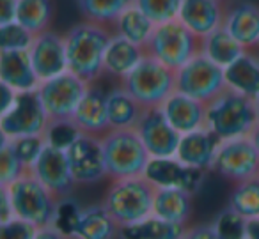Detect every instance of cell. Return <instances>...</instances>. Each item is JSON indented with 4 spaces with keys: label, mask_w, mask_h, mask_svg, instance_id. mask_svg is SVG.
Instances as JSON below:
<instances>
[{
    "label": "cell",
    "mask_w": 259,
    "mask_h": 239,
    "mask_svg": "<svg viewBox=\"0 0 259 239\" xmlns=\"http://www.w3.org/2000/svg\"><path fill=\"white\" fill-rule=\"evenodd\" d=\"M66 158L76 184H94L107 175L100 136L80 133L66 149Z\"/></svg>",
    "instance_id": "obj_12"
},
{
    "label": "cell",
    "mask_w": 259,
    "mask_h": 239,
    "mask_svg": "<svg viewBox=\"0 0 259 239\" xmlns=\"http://www.w3.org/2000/svg\"><path fill=\"white\" fill-rule=\"evenodd\" d=\"M229 207L247 220L259 216V175L234 182L229 195Z\"/></svg>",
    "instance_id": "obj_33"
},
{
    "label": "cell",
    "mask_w": 259,
    "mask_h": 239,
    "mask_svg": "<svg viewBox=\"0 0 259 239\" xmlns=\"http://www.w3.org/2000/svg\"><path fill=\"white\" fill-rule=\"evenodd\" d=\"M187 230V225L167 221L155 214H149L144 220L119 228L121 239H181Z\"/></svg>",
    "instance_id": "obj_28"
},
{
    "label": "cell",
    "mask_w": 259,
    "mask_h": 239,
    "mask_svg": "<svg viewBox=\"0 0 259 239\" xmlns=\"http://www.w3.org/2000/svg\"><path fill=\"white\" fill-rule=\"evenodd\" d=\"M219 144L220 138L213 135L208 128L195 129V131L181 135L176 158L192 168H199L204 172L211 170Z\"/></svg>",
    "instance_id": "obj_20"
},
{
    "label": "cell",
    "mask_w": 259,
    "mask_h": 239,
    "mask_svg": "<svg viewBox=\"0 0 259 239\" xmlns=\"http://www.w3.org/2000/svg\"><path fill=\"white\" fill-rule=\"evenodd\" d=\"M47 146L43 135H29V136H18V138H11V147L18 160L23 163V167L29 170L41 154L43 147Z\"/></svg>",
    "instance_id": "obj_39"
},
{
    "label": "cell",
    "mask_w": 259,
    "mask_h": 239,
    "mask_svg": "<svg viewBox=\"0 0 259 239\" xmlns=\"http://www.w3.org/2000/svg\"><path fill=\"white\" fill-rule=\"evenodd\" d=\"M119 235V225L114 221L103 204L82 207L71 239H115Z\"/></svg>",
    "instance_id": "obj_25"
},
{
    "label": "cell",
    "mask_w": 259,
    "mask_h": 239,
    "mask_svg": "<svg viewBox=\"0 0 259 239\" xmlns=\"http://www.w3.org/2000/svg\"><path fill=\"white\" fill-rule=\"evenodd\" d=\"M34 239H71L69 235H66L64 232H61L59 228H55L54 225L48 227H39L34 234Z\"/></svg>",
    "instance_id": "obj_46"
},
{
    "label": "cell",
    "mask_w": 259,
    "mask_h": 239,
    "mask_svg": "<svg viewBox=\"0 0 259 239\" xmlns=\"http://www.w3.org/2000/svg\"><path fill=\"white\" fill-rule=\"evenodd\" d=\"M135 129L151 158L176 156L181 133L170 126L162 108H146Z\"/></svg>",
    "instance_id": "obj_13"
},
{
    "label": "cell",
    "mask_w": 259,
    "mask_h": 239,
    "mask_svg": "<svg viewBox=\"0 0 259 239\" xmlns=\"http://www.w3.org/2000/svg\"><path fill=\"white\" fill-rule=\"evenodd\" d=\"M34 34L29 32L18 22H9L0 25V52L29 50L32 44Z\"/></svg>",
    "instance_id": "obj_36"
},
{
    "label": "cell",
    "mask_w": 259,
    "mask_h": 239,
    "mask_svg": "<svg viewBox=\"0 0 259 239\" xmlns=\"http://www.w3.org/2000/svg\"><path fill=\"white\" fill-rule=\"evenodd\" d=\"M146 108L121 85L107 92V115L110 129H135Z\"/></svg>",
    "instance_id": "obj_26"
},
{
    "label": "cell",
    "mask_w": 259,
    "mask_h": 239,
    "mask_svg": "<svg viewBox=\"0 0 259 239\" xmlns=\"http://www.w3.org/2000/svg\"><path fill=\"white\" fill-rule=\"evenodd\" d=\"M80 213H82V206L71 195L62 197V199L57 200V209H55L54 223L52 225L71 237L73 228H75L76 221H78Z\"/></svg>",
    "instance_id": "obj_38"
},
{
    "label": "cell",
    "mask_w": 259,
    "mask_h": 239,
    "mask_svg": "<svg viewBox=\"0 0 259 239\" xmlns=\"http://www.w3.org/2000/svg\"><path fill=\"white\" fill-rule=\"evenodd\" d=\"M220 2H222V0H220Z\"/></svg>",
    "instance_id": "obj_51"
},
{
    "label": "cell",
    "mask_w": 259,
    "mask_h": 239,
    "mask_svg": "<svg viewBox=\"0 0 259 239\" xmlns=\"http://www.w3.org/2000/svg\"><path fill=\"white\" fill-rule=\"evenodd\" d=\"M135 6L146 13L156 25L178 18L181 0H135Z\"/></svg>",
    "instance_id": "obj_37"
},
{
    "label": "cell",
    "mask_w": 259,
    "mask_h": 239,
    "mask_svg": "<svg viewBox=\"0 0 259 239\" xmlns=\"http://www.w3.org/2000/svg\"><path fill=\"white\" fill-rule=\"evenodd\" d=\"M36 230L37 227L16 216L0 221V239H34Z\"/></svg>",
    "instance_id": "obj_41"
},
{
    "label": "cell",
    "mask_w": 259,
    "mask_h": 239,
    "mask_svg": "<svg viewBox=\"0 0 259 239\" xmlns=\"http://www.w3.org/2000/svg\"><path fill=\"white\" fill-rule=\"evenodd\" d=\"M222 27L245 48H259V6L252 2H238L224 16Z\"/></svg>",
    "instance_id": "obj_21"
},
{
    "label": "cell",
    "mask_w": 259,
    "mask_h": 239,
    "mask_svg": "<svg viewBox=\"0 0 259 239\" xmlns=\"http://www.w3.org/2000/svg\"><path fill=\"white\" fill-rule=\"evenodd\" d=\"M226 9L220 0H181L178 20L192 30L197 37L222 27Z\"/></svg>",
    "instance_id": "obj_19"
},
{
    "label": "cell",
    "mask_w": 259,
    "mask_h": 239,
    "mask_svg": "<svg viewBox=\"0 0 259 239\" xmlns=\"http://www.w3.org/2000/svg\"><path fill=\"white\" fill-rule=\"evenodd\" d=\"M211 170L233 182L259 175V153L248 136L220 140Z\"/></svg>",
    "instance_id": "obj_9"
},
{
    "label": "cell",
    "mask_w": 259,
    "mask_h": 239,
    "mask_svg": "<svg viewBox=\"0 0 259 239\" xmlns=\"http://www.w3.org/2000/svg\"><path fill=\"white\" fill-rule=\"evenodd\" d=\"M144 50L167 68L178 71L201 52V37L176 18L156 25Z\"/></svg>",
    "instance_id": "obj_7"
},
{
    "label": "cell",
    "mask_w": 259,
    "mask_h": 239,
    "mask_svg": "<svg viewBox=\"0 0 259 239\" xmlns=\"http://www.w3.org/2000/svg\"><path fill=\"white\" fill-rule=\"evenodd\" d=\"M52 16H54L52 0H18L15 20L34 36L48 30Z\"/></svg>",
    "instance_id": "obj_31"
},
{
    "label": "cell",
    "mask_w": 259,
    "mask_h": 239,
    "mask_svg": "<svg viewBox=\"0 0 259 239\" xmlns=\"http://www.w3.org/2000/svg\"><path fill=\"white\" fill-rule=\"evenodd\" d=\"M9 142H11V138H9V136L6 135V131L2 129V126H0V149H2L4 146H8Z\"/></svg>",
    "instance_id": "obj_49"
},
{
    "label": "cell",
    "mask_w": 259,
    "mask_h": 239,
    "mask_svg": "<svg viewBox=\"0 0 259 239\" xmlns=\"http://www.w3.org/2000/svg\"><path fill=\"white\" fill-rule=\"evenodd\" d=\"M226 87L247 98L259 96V55L245 50L234 62L224 68Z\"/></svg>",
    "instance_id": "obj_22"
},
{
    "label": "cell",
    "mask_w": 259,
    "mask_h": 239,
    "mask_svg": "<svg viewBox=\"0 0 259 239\" xmlns=\"http://www.w3.org/2000/svg\"><path fill=\"white\" fill-rule=\"evenodd\" d=\"M254 103H255V110H257V117H259V96L254 100Z\"/></svg>",
    "instance_id": "obj_50"
},
{
    "label": "cell",
    "mask_w": 259,
    "mask_h": 239,
    "mask_svg": "<svg viewBox=\"0 0 259 239\" xmlns=\"http://www.w3.org/2000/svg\"><path fill=\"white\" fill-rule=\"evenodd\" d=\"M248 138L252 140V144L255 146V149H257V153H259V122L254 126V129L250 131V135H248Z\"/></svg>",
    "instance_id": "obj_48"
},
{
    "label": "cell",
    "mask_w": 259,
    "mask_h": 239,
    "mask_svg": "<svg viewBox=\"0 0 259 239\" xmlns=\"http://www.w3.org/2000/svg\"><path fill=\"white\" fill-rule=\"evenodd\" d=\"M80 135V129L75 126L71 119H57V121H48L47 129L43 136L48 146H54L57 149L66 151L71 142Z\"/></svg>",
    "instance_id": "obj_35"
},
{
    "label": "cell",
    "mask_w": 259,
    "mask_h": 239,
    "mask_svg": "<svg viewBox=\"0 0 259 239\" xmlns=\"http://www.w3.org/2000/svg\"><path fill=\"white\" fill-rule=\"evenodd\" d=\"M18 0H0V25L15 22Z\"/></svg>",
    "instance_id": "obj_44"
},
{
    "label": "cell",
    "mask_w": 259,
    "mask_h": 239,
    "mask_svg": "<svg viewBox=\"0 0 259 239\" xmlns=\"http://www.w3.org/2000/svg\"><path fill=\"white\" fill-rule=\"evenodd\" d=\"M153 214L167 221L187 225L192 214V193L181 188H156Z\"/></svg>",
    "instance_id": "obj_27"
},
{
    "label": "cell",
    "mask_w": 259,
    "mask_h": 239,
    "mask_svg": "<svg viewBox=\"0 0 259 239\" xmlns=\"http://www.w3.org/2000/svg\"><path fill=\"white\" fill-rule=\"evenodd\" d=\"M89 83L71 71H64L37 85V94L48 115V121L71 119L76 105L85 94Z\"/></svg>",
    "instance_id": "obj_10"
},
{
    "label": "cell",
    "mask_w": 259,
    "mask_h": 239,
    "mask_svg": "<svg viewBox=\"0 0 259 239\" xmlns=\"http://www.w3.org/2000/svg\"><path fill=\"white\" fill-rule=\"evenodd\" d=\"M226 89L224 69L199 52L176 71V90L202 103H209Z\"/></svg>",
    "instance_id": "obj_8"
},
{
    "label": "cell",
    "mask_w": 259,
    "mask_h": 239,
    "mask_svg": "<svg viewBox=\"0 0 259 239\" xmlns=\"http://www.w3.org/2000/svg\"><path fill=\"white\" fill-rule=\"evenodd\" d=\"M16 90L13 87H9L8 83H4L0 80V119L4 117L6 114L9 112V108L13 107L16 100Z\"/></svg>",
    "instance_id": "obj_43"
},
{
    "label": "cell",
    "mask_w": 259,
    "mask_h": 239,
    "mask_svg": "<svg viewBox=\"0 0 259 239\" xmlns=\"http://www.w3.org/2000/svg\"><path fill=\"white\" fill-rule=\"evenodd\" d=\"M181 239H222V237H220L219 232L215 230L213 223H202V225H195V227L187 228Z\"/></svg>",
    "instance_id": "obj_42"
},
{
    "label": "cell",
    "mask_w": 259,
    "mask_h": 239,
    "mask_svg": "<svg viewBox=\"0 0 259 239\" xmlns=\"http://www.w3.org/2000/svg\"><path fill=\"white\" fill-rule=\"evenodd\" d=\"M71 121L80 129V133L101 138L105 133L110 131L107 115V94L94 83H89L85 94L73 112Z\"/></svg>",
    "instance_id": "obj_17"
},
{
    "label": "cell",
    "mask_w": 259,
    "mask_h": 239,
    "mask_svg": "<svg viewBox=\"0 0 259 239\" xmlns=\"http://www.w3.org/2000/svg\"><path fill=\"white\" fill-rule=\"evenodd\" d=\"M243 52L245 48L224 27H219L201 39V54L206 55L209 61H213L222 69L236 61Z\"/></svg>",
    "instance_id": "obj_30"
},
{
    "label": "cell",
    "mask_w": 259,
    "mask_h": 239,
    "mask_svg": "<svg viewBox=\"0 0 259 239\" xmlns=\"http://www.w3.org/2000/svg\"><path fill=\"white\" fill-rule=\"evenodd\" d=\"M29 57L39 82L68 71L64 36H59L52 30H43L34 36L29 48Z\"/></svg>",
    "instance_id": "obj_16"
},
{
    "label": "cell",
    "mask_w": 259,
    "mask_h": 239,
    "mask_svg": "<svg viewBox=\"0 0 259 239\" xmlns=\"http://www.w3.org/2000/svg\"><path fill=\"white\" fill-rule=\"evenodd\" d=\"M155 192L156 186H153L144 175L115 179L101 204L121 228L153 214Z\"/></svg>",
    "instance_id": "obj_4"
},
{
    "label": "cell",
    "mask_w": 259,
    "mask_h": 239,
    "mask_svg": "<svg viewBox=\"0 0 259 239\" xmlns=\"http://www.w3.org/2000/svg\"><path fill=\"white\" fill-rule=\"evenodd\" d=\"M8 189L13 216L29 221L37 228L54 223L59 199L34 174L27 170Z\"/></svg>",
    "instance_id": "obj_6"
},
{
    "label": "cell",
    "mask_w": 259,
    "mask_h": 239,
    "mask_svg": "<svg viewBox=\"0 0 259 239\" xmlns=\"http://www.w3.org/2000/svg\"><path fill=\"white\" fill-rule=\"evenodd\" d=\"M160 108L170 126L181 135L206 128V105L180 90H174Z\"/></svg>",
    "instance_id": "obj_18"
},
{
    "label": "cell",
    "mask_w": 259,
    "mask_h": 239,
    "mask_svg": "<svg viewBox=\"0 0 259 239\" xmlns=\"http://www.w3.org/2000/svg\"><path fill=\"white\" fill-rule=\"evenodd\" d=\"M144 177L156 188H181L195 193L204 179V170L188 167L176 156L151 158L144 170Z\"/></svg>",
    "instance_id": "obj_15"
},
{
    "label": "cell",
    "mask_w": 259,
    "mask_h": 239,
    "mask_svg": "<svg viewBox=\"0 0 259 239\" xmlns=\"http://www.w3.org/2000/svg\"><path fill=\"white\" fill-rule=\"evenodd\" d=\"M112 30L94 22H80L64 36L68 71L87 83H94L103 75V59Z\"/></svg>",
    "instance_id": "obj_1"
},
{
    "label": "cell",
    "mask_w": 259,
    "mask_h": 239,
    "mask_svg": "<svg viewBox=\"0 0 259 239\" xmlns=\"http://www.w3.org/2000/svg\"><path fill=\"white\" fill-rule=\"evenodd\" d=\"M245 239H259V216L247 220V235Z\"/></svg>",
    "instance_id": "obj_47"
},
{
    "label": "cell",
    "mask_w": 259,
    "mask_h": 239,
    "mask_svg": "<svg viewBox=\"0 0 259 239\" xmlns=\"http://www.w3.org/2000/svg\"><path fill=\"white\" fill-rule=\"evenodd\" d=\"M211 223L222 239H245L247 235V218L229 206L220 211Z\"/></svg>",
    "instance_id": "obj_34"
},
{
    "label": "cell",
    "mask_w": 259,
    "mask_h": 239,
    "mask_svg": "<svg viewBox=\"0 0 259 239\" xmlns=\"http://www.w3.org/2000/svg\"><path fill=\"white\" fill-rule=\"evenodd\" d=\"M13 216L11 209V199H9V189L8 186L0 184V221L9 220Z\"/></svg>",
    "instance_id": "obj_45"
},
{
    "label": "cell",
    "mask_w": 259,
    "mask_h": 239,
    "mask_svg": "<svg viewBox=\"0 0 259 239\" xmlns=\"http://www.w3.org/2000/svg\"><path fill=\"white\" fill-rule=\"evenodd\" d=\"M257 122L254 100L227 87L206 103V128L220 140L248 136Z\"/></svg>",
    "instance_id": "obj_2"
},
{
    "label": "cell",
    "mask_w": 259,
    "mask_h": 239,
    "mask_svg": "<svg viewBox=\"0 0 259 239\" xmlns=\"http://www.w3.org/2000/svg\"><path fill=\"white\" fill-rule=\"evenodd\" d=\"M112 27H114V34L122 36L124 39L144 48L148 44L149 37L153 36V30H155L156 23L142 9H139L134 4L130 6L124 13L119 15V18L115 20Z\"/></svg>",
    "instance_id": "obj_29"
},
{
    "label": "cell",
    "mask_w": 259,
    "mask_h": 239,
    "mask_svg": "<svg viewBox=\"0 0 259 239\" xmlns=\"http://www.w3.org/2000/svg\"><path fill=\"white\" fill-rule=\"evenodd\" d=\"M27 172V168L23 167V163L18 160V156L15 154L11 147V142L8 146H4L0 149V184L11 186L20 175H23Z\"/></svg>",
    "instance_id": "obj_40"
},
{
    "label": "cell",
    "mask_w": 259,
    "mask_h": 239,
    "mask_svg": "<svg viewBox=\"0 0 259 239\" xmlns=\"http://www.w3.org/2000/svg\"><path fill=\"white\" fill-rule=\"evenodd\" d=\"M78 9L87 22H94L110 29L114 22L135 0H76Z\"/></svg>",
    "instance_id": "obj_32"
},
{
    "label": "cell",
    "mask_w": 259,
    "mask_h": 239,
    "mask_svg": "<svg viewBox=\"0 0 259 239\" xmlns=\"http://www.w3.org/2000/svg\"><path fill=\"white\" fill-rule=\"evenodd\" d=\"M29 172L36 175L57 199L69 197L76 184L71 168H69L68 158H66V151L48 146V144L43 147Z\"/></svg>",
    "instance_id": "obj_14"
},
{
    "label": "cell",
    "mask_w": 259,
    "mask_h": 239,
    "mask_svg": "<svg viewBox=\"0 0 259 239\" xmlns=\"http://www.w3.org/2000/svg\"><path fill=\"white\" fill-rule=\"evenodd\" d=\"M48 124V115L41 103L37 89L16 94L9 112L0 119V126L9 138L29 135H43Z\"/></svg>",
    "instance_id": "obj_11"
},
{
    "label": "cell",
    "mask_w": 259,
    "mask_h": 239,
    "mask_svg": "<svg viewBox=\"0 0 259 239\" xmlns=\"http://www.w3.org/2000/svg\"><path fill=\"white\" fill-rule=\"evenodd\" d=\"M0 80L16 92L37 89L41 82L32 68L29 50L0 52Z\"/></svg>",
    "instance_id": "obj_23"
},
{
    "label": "cell",
    "mask_w": 259,
    "mask_h": 239,
    "mask_svg": "<svg viewBox=\"0 0 259 239\" xmlns=\"http://www.w3.org/2000/svg\"><path fill=\"white\" fill-rule=\"evenodd\" d=\"M121 87L144 108H160L176 90V71L146 54L124 78Z\"/></svg>",
    "instance_id": "obj_5"
},
{
    "label": "cell",
    "mask_w": 259,
    "mask_h": 239,
    "mask_svg": "<svg viewBox=\"0 0 259 239\" xmlns=\"http://www.w3.org/2000/svg\"><path fill=\"white\" fill-rule=\"evenodd\" d=\"M107 177L112 181L144 175L151 160L137 129H110L101 136Z\"/></svg>",
    "instance_id": "obj_3"
},
{
    "label": "cell",
    "mask_w": 259,
    "mask_h": 239,
    "mask_svg": "<svg viewBox=\"0 0 259 239\" xmlns=\"http://www.w3.org/2000/svg\"><path fill=\"white\" fill-rule=\"evenodd\" d=\"M146 55V50L132 41L124 39L122 36L112 32L108 46L105 50L103 71L115 78H124Z\"/></svg>",
    "instance_id": "obj_24"
}]
</instances>
